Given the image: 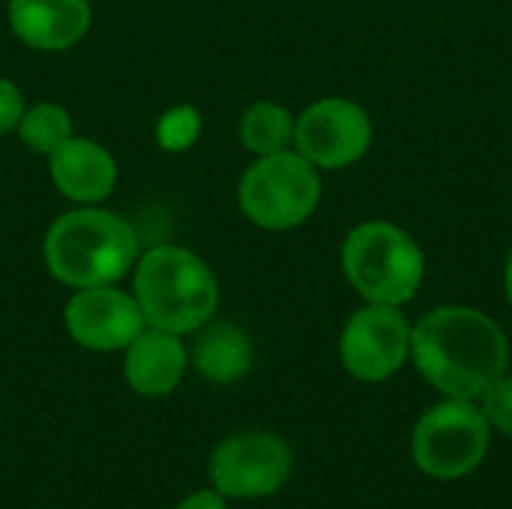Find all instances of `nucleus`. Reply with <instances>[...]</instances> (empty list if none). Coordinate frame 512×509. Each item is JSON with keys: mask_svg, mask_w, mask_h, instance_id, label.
<instances>
[{"mask_svg": "<svg viewBox=\"0 0 512 509\" xmlns=\"http://www.w3.org/2000/svg\"><path fill=\"white\" fill-rule=\"evenodd\" d=\"M15 135L21 138V144L30 153L48 159L63 141H69L75 135V120H72V111L66 105L42 99V102H30L24 108Z\"/></svg>", "mask_w": 512, "mask_h": 509, "instance_id": "16", "label": "nucleus"}, {"mask_svg": "<svg viewBox=\"0 0 512 509\" xmlns=\"http://www.w3.org/2000/svg\"><path fill=\"white\" fill-rule=\"evenodd\" d=\"M294 123H297V114H291L282 102L261 99V102H252L240 114L237 135H240V144L255 159L273 156V153L294 147Z\"/></svg>", "mask_w": 512, "mask_h": 509, "instance_id": "15", "label": "nucleus"}, {"mask_svg": "<svg viewBox=\"0 0 512 509\" xmlns=\"http://www.w3.org/2000/svg\"><path fill=\"white\" fill-rule=\"evenodd\" d=\"M291 468V447L279 435L249 429L216 444L207 462V477L228 501H264L288 483Z\"/></svg>", "mask_w": 512, "mask_h": 509, "instance_id": "7", "label": "nucleus"}, {"mask_svg": "<svg viewBox=\"0 0 512 509\" xmlns=\"http://www.w3.org/2000/svg\"><path fill=\"white\" fill-rule=\"evenodd\" d=\"M342 273L363 303L405 306L426 279L420 243L387 219H366L342 240Z\"/></svg>", "mask_w": 512, "mask_h": 509, "instance_id": "4", "label": "nucleus"}, {"mask_svg": "<svg viewBox=\"0 0 512 509\" xmlns=\"http://www.w3.org/2000/svg\"><path fill=\"white\" fill-rule=\"evenodd\" d=\"M492 447V426L477 402L444 399L432 405L411 432V459L420 474L450 483L474 474Z\"/></svg>", "mask_w": 512, "mask_h": 509, "instance_id": "6", "label": "nucleus"}, {"mask_svg": "<svg viewBox=\"0 0 512 509\" xmlns=\"http://www.w3.org/2000/svg\"><path fill=\"white\" fill-rule=\"evenodd\" d=\"M3 3H9V0H3Z\"/></svg>", "mask_w": 512, "mask_h": 509, "instance_id": "22", "label": "nucleus"}, {"mask_svg": "<svg viewBox=\"0 0 512 509\" xmlns=\"http://www.w3.org/2000/svg\"><path fill=\"white\" fill-rule=\"evenodd\" d=\"M141 255L135 228L102 204L60 213L42 237L45 270L66 288L120 285Z\"/></svg>", "mask_w": 512, "mask_h": 509, "instance_id": "2", "label": "nucleus"}, {"mask_svg": "<svg viewBox=\"0 0 512 509\" xmlns=\"http://www.w3.org/2000/svg\"><path fill=\"white\" fill-rule=\"evenodd\" d=\"M486 423L492 426V432H501L512 438V372L501 375L480 399H477Z\"/></svg>", "mask_w": 512, "mask_h": 509, "instance_id": "18", "label": "nucleus"}, {"mask_svg": "<svg viewBox=\"0 0 512 509\" xmlns=\"http://www.w3.org/2000/svg\"><path fill=\"white\" fill-rule=\"evenodd\" d=\"M174 509H231L228 507V498L225 495H219L213 486L210 489H198V492H192V495H186L180 504Z\"/></svg>", "mask_w": 512, "mask_h": 509, "instance_id": "20", "label": "nucleus"}, {"mask_svg": "<svg viewBox=\"0 0 512 509\" xmlns=\"http://www.w3.org/2000/svg\"><path fill=\"white\" fill-rule=\"evenodd\" d=\"M321 171L294 147L258 156L240 177L237 204L261 231H291L309 222L321 204Z\"/></svg>", "mask_w": 512, "mask_h": 509, "instance_id": "5", "label": "nucleus"}, {"mask_svg": "<svg viewBox=\"0 0 512 509\" xmlns=\"http://www.w3.org/2000/svg\"><path fill=\"white\" fill-rule=\"evenodd\" d=\"M201 138V114L192 105H174L156 120V144L165 153H186Z\"/></svg>", "mask_w": 512, "mask_h": 509, "instance_id": "17", "label": "nucleus"}, {"mask_svg": "<svg viewBox=\"0 0 512 509\" xmlns=\"http://www.w3.org/2000/svg\"><path fill=\"white\" fill-rule=\"evenodd\" d=\"M189 348L183 336L144 327L123 351V378L144 399L171 396L189 372Z\"/></svg>", "mask_w": 512, "mask_h": 509, "instance_id": "13", "label": "nucleus"}, {"mask_svg": "<svg viewBox=\"0 0 512 509\" xmlns=\"http://www.w3.org/2000/svg\"><path fill=\"white\" fill-rule=\"evenodd\" d=\"M375 141L372 114L345 96H324L306 105L294 123V150L318 171H342L360 162Z\"/></svg>", "mask_w": 512, "mask_h": 509, "instance_id": "8", "label": "nucleus"}, {"mask_svg": "<svg viewBox=\"0 0 512 509\" xmlns=\"http://www.w3.org/2000/svg\"><path fill=\"white\" fill-rule=\"evenodd\" d=\"M117 174L111 150L87 135H72L48 156V177L54 189L75 207L105 204L117 189Z\"/></svg>", "mask_w": 512, "mask_h": 509, "instance_id": "11", "label": "nucleus"}, {"mask_svg": "<svg viewBox=\"0 0 512 509\" xmlns=\"http://www.w3.org/2000/svg\"><path fill=\"white\" fill-rule=\"evenodd\" d=\"M24 108H27V102H24L21 87L0 75V135H9L18 129Z\"/></svg>", "mask_w": 512, "mask_h": 509, "instance_id": "19", "label": "nucleus"}, {"mask_svg": "<svg viewBox=\"0 0 512 509\" xmlns=\"http://www.w3.org/2000/svg\"><path fill=\"white\" fill-rule=\"evenodd\" d=\"M411 363L444 399L477 402L510 372V339L474 306H441L411 324Z\"/></svg>", "mask_w": 512, "mask_h": 509, "instance_id": "1", "label": "nucleus"}, {"mask_svg": "<svg viewBox=\"0 0 512 509\" xmlns=\"http://www.w3.org/2000/svg\"><path fill=\"white\" fill-rule=\"evenodd\" d=\"M189 363L207 384L231 387L252 372L255 345L243 327H237L231 321H207L195 333Z\"/></svg>", "mask_w": 512, "mask_h": 509, "instance_id": "14", "label": "nucleus"}, {"mask_svg": "<svg viewBox=\"0 0 512 509\" xmlns=\"http://www.w3.org/2000/svg\"><path fill=\"white\" fill-rule=\"evenodd\" d=\"M6 18L21 45L57 54L87 36L93 6L90 0H9Z\"/></svg>", "mask_w": 512, "mask_h": 509, "instance_id": "12", "label": "nucleus"}, {"mask_svg": "<svg viewBox=\"0 0 512 509\" xmlns=\"http://www.w3.org/2000/svg\"><path fill=\"white\" fill-rule=\"evenodd\" d=\"M504 297H507V303H510L512 309V246L510 252H507V261H504Z\"/></svg>", "mask_w": 512, "mask_h": 509, "instance_id": "21", "label": "nucleus"}, {"mask_svg": "<svg viewBox=\"0 0 512 509\" xmlns=\"http://www.w3.org/2000/svg\"><path fill=\"white\" fill-rule=\"evenodd\" d=\"M132 294L147 327L192 336L219 309V279L213 267L186 246L162 243L138 255L132 267Z\"/></svg>", "mask_w": 512, "mask_h": 509, "instance_id": "3", "label": "nucleus"}, {"mask_svg": "<svg viewBox=\"0 0 512 509\" xmlns=\"http://www.w3.org/2000/svg\"><path fill=\"white\" fill-rule=\"evenodd\" d=\"M342 369L363 384H384L411 363V321L402 306L363 303L339 336Z\"/></svg>", "mask_w": 512, "mask_h": 509, "instance_id": "9", "label": "nucleus"}, {"mask_svg": "<svg viewBox=\"0 0 512 509\" xmlns=\"http://www.w3.org/2000/svg\"><path fill=\"white\" fill-rule=\"evenodd\" d=\"M63 327L84 351L120 354L147 327V321L132 291H123L120 285H96L72 291L63 306Z\"/></svg>", "mask_w": 512, "mask_h": 509, "instance_id": "10", "label": "nucleus"}]
</instances>
